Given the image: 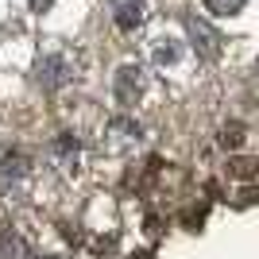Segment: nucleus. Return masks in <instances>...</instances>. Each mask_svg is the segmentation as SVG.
Here are the masks:
<instances>
[{
  "instance_id": "obj_8",
  "label": "nucleus",
  "mask_w": 259,
  "mask_h": 259,
  "mask_svg": "<svg viewBox=\"0 0 259 259\" xmlns=\"http://www.w3.org/2000/svg\"><path fill=\"white\" fill-rule=\"evenodd\" d=\"M23 240L20 232H12V228H0V259H23Z\"/></svg>"
},
{
  "instance_id": "obj_1",
  "label": "nucleus",
  "mask_w": 259,
  "mask_h": 259,
  "mask_svg": "<svg viewBox=\"0 0 259 259\" xmlns=\"http://www.w3.org/2000/svg\"><path fill=\"white\" fill-rule=\"evenodd\" d=\"M31 182H35V166L23 151L0 155V190H4L8 201H23L31 194Z\"/></svg>"
},
{
  "instance_id": "obj_5",
  "label": "nucleus",
  "mask_w": 259,
  "mask_h": 259,
  "mask_svg": "<svg viewBox=\"0 0 259 259\" xmlns=\"http://www.w3.org/2000/svg\"><path fill=\"white\" fill-rule=\"evenodd\" d=\"M143 81H147L143 66H136V62L120 66V70H116V77H112V97H116L124 108H132L136 101H140V93H143Z\"/></svg>"
},
{
  "instance_id": "obj_10",
  "label": "nucleus",
  "mask_w": 259,
  "mask_h": 259,
  "mask_svg": "<svg viewBox=\"0 0 259 259\" xmlns=\"http://www.w3.org/2000/svg\"><path fill=\"white\" fill-rule=\"evenodd\" d=\"M205 4L217 12V16H236V12H244L248 0H205Z\"/></svg>"
},
{
  "instance_id": "obj_7",
  "label": "nucleus",
  "mask_w": 259,
  "mask_h": 259,
  "mask_svg": "<svg viewBox=\"0 0 259 259\" xmlns=\"http://www.w3.org/2000/svg\"><path fill=\"white\" fill-rule=\"evenodd\" d=\"M108 16L120 31H136L147 20V0H108Z\"/></svg>"
},
{
  "instance_id": "obj_3",
  "label": "nucleus",
  "mask_w": 259,
  "mask_h": 259,
  "mask_svg": "<svg viewBox=\"0 0 259 259\" xmlns=\"http://www.w3.org/2000/svg\"><path fill=\"white\" fill-rule=\"evenodd\" d=\"M143 143V128L136 124L132 116H116V120H108L105 124V136H101V147L105 151H136Z\"/></svg>"
},
{
  "instance_id": "obj_2",
  "label": "nucleus",
  "mask_w": 259,
  "mask_h": 259,
  "mask_svg": "<svg viewBox=\"0 0 259 259\" xmlns=\"http://www.w3.org/2000/svg\"><path fill=\"white\" fill-rule=\"evenodd\" d=\"M35 81L43 89H62L74 81V62H70V54L66 51H51L43 54L39 62H35Z\"/></svg>"
},
{
  "instance_id": "obj_9",
  "label": "nucleus",
  "mask_w": 259,
  "mask_h": 259,
  "mask_svg": "<svg viewBox=\"0 0 259 259\" xmlns=\"http://www.w3.org/2000/svg\"><path fill=\"white\" fill-rule=\"evenodd\" d=\"M151 54H155L159 66H170V62H178V43H174V39H155Z\"/></svg>"
},
{
  "instance_id": "obj_12",
  "label": "nucleus",
  "mask_w": 259,
  "mask_h": 259,
  "mask_svg": "<svg viewBox=\"0 0 259 259\" xmlns=\"http://www.w3.org/2000/svg\"><path fill=\"white\" fill-rule=\"evenodd\" d=\"M136 259H143V255H136Z\"/></svg>"
},
{
  "instance_id": "obj_4",
  "label": "nucleus",
  "mask_w": 259,
  "mask_h": 259,
  "mask_svg": "<svg viewBox=\"0 0 259 259\" xmlns=\"http://www.w3.org/2000/svg\"><path fill=\"white\" fill-rule=\"evenodd\" d=\"M47 159H51V166L58 174H70L81 166V143H77L74 132H58L51 140V147H47Z\"/></svg>"
},
{
  "instance_id": "obj_11",
  "label": "nucleus",
  "mask_w": 259,
  "mask_h": 259,
  "mask_svg": "<svg viewBox=\"0 0 259 259\" xmlns=\"http://www.w3.org/2000/svg\"><path fill=\"white\" fill-rule=\"evenodd\" d=\"M240 140H244V128H240V124L221 132V143H225V147H240Z\"/></svg>"
},
{
  "instance_id": "obj_6",
  "label": "nucleus",
  "mask_w": 259,
  "mask_h": 259,
  "mask_svg": "<svg viewBox=\"0 0 259 259\" xmlns=\"http://www.w3.org/2000/svg\"><path fill=\"white\" fill-rule=\"evenodd\" d=\"M186 31H190V43H194V51L201 54V58H221V31L217 27H209L205 20H197V16H186Z\"/></svg>"
}]
</instances>
